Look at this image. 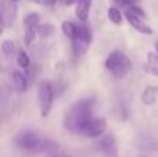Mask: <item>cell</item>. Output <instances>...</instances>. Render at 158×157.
Masks as SVG:
<instances>
[{
	"label": "cell",
	"mask_w": 158,
	"mask_h": 157,
	"mask_svg": "<svg viewBox=\"0 0 158 157\" xmlns=\"http://www.w3.org/2000/svg\"><path fill=\"white\" fill-rule=\"evenodd\" d=\"M147 64L150 66H158V53H148L147 54Z\"/></svg>",
	"instance_id": "obj_23"
},
{
	"label": "cell",
	"mask_w": 158,
	"mask_h": 157,
	"mask_svg": "<svg viewBox=\"0 0 158 157\" xmlns=\"http://www.w3.org/2000/svg\"><path fill=\"white\" fill-rule=\"evenodd\" d=\"M54 88L49 81H42L38 86V97L39 107H40V116L47 117L54 103Z\"/></svg>",
	"instance_id": "obj_3"
},
{
	"label": "cell",
	"mask_w": 158,
	"mask_h": 157,
	"mask_svg": "<svg viewBox=\"0 0 158 157\" xmlns=\"http://www.w3.org/2000/svg\"><path fill=\"white\" fill-rule=\"evenodd\" d=\"M36 35H38V28H32V27H25L24 29V42L27 46H31L33 40H35Z\"/></svg>",
	"instance_id": "obj_19"
},
{
	"label": "cell",
	"mask_w": 158,
	"mask_h": 157,
	"mask_svg": "<svg viewBox=\"0 0 158 157\" xmlns=\"http://www.w3.org/2000/svg\"><path fill=\"white\" fill-rule=\"evenodd\" d=\"M79 43L85 45V46H89L93 40V31L90 27H87L86 24H81L78 25V33H77V39ZM74 42V40H72Z\"/></svg>",
	"instance_id": "obj_10"
},
{
	"label": "cell",
	"mask_w": 158,
	"mask_h": 157,
	"mask_svg": "<svg viewBox=\"0 0 158 157\" xmlns=\"http://www.w3.org/2000/svg\"><path fill=\"white\" fill-rule=\"evenodd\" d=\"M125 18L128 19V22L137 31V32L143 33V35H153V29H151L146 22H143L142 17L137 15V14H135L133 11H131V10L126 8L125 10Z\"/></svg>",
	"instance_id": "obj_8"
},
{
	"label": "cell",
	"mask_w": 158,
	"mask_h": 157,
	"mask_svg": "<svg viewBox=\"0 0 158 157\" xmlns=\"http://www.w3.org/2000/svg\"><path fill=\"white\" fill-rule=\"evenodd\" d=\"M0 14H2V25L3 29L11 27L17 15V6L11 0H2L0 6Z\"/></svg>",
	"instance_id": "obj_7"
},
{
	"label": "cell",
	"mask_w": 158,
	"mask_h": 157,
	"mask_svg": "<svg viewBox=\"0 0 158 157\" xmlns=\"http://www.w3.org/2000/svg\"><path fill=\"white\" fill-rule=\"evenodd\" d=\"M61 31L63 33L71 40H75L77 39V33H78V27L74 24L72 21H63L61 24Z\"/></svg>",
	"instance_id": "obj_15"
},
{
	"label": "cell",
	"mask_w": 158,
	"mask_h": 157,
	"mask_svg": "<svg viewBox=\"0 0 158 157\" xmlns=\"http://www.w3.org/2000/svg\"><path fill=\"white\" fill-rule=\"evenodd\" d=\"M58 149H60V146H58L57 142L52 141V139H42V143L40 146H39V152L38 153H44V155H57Z\"/></svg>",
	"instance_id": "obj_14"
},
{
	"label": "cell",
	"mask_w": 158,
	"mask_h": 157,
	"mask_svg": "<svg viewBox=\"0 0 158 157\" xmlns=\"http://www.w3.org/2000/svg\"><path fill=\"white\" fill-rule=\"evenodd\" d=\"M92 2L93 0H79L78 4L75 6V15H77L78 19H81L82 22H86L87 17H89Z\"/></svg>",
	"instance_id": "obj_12"
},
{
	"label": "cell",
	"mask_w": 158,
	"mask_h": 157,
	"mask_svg": "<svg viewBox=\"0 0 158 157\" xmlns=\"http://www.w3.org/2000/svg\"><path fill=\"white\" fill-rule=\"evenodd\" d=\"M156 52L158 53V42H157V43H156Z\"/></svg>",
	"instance_id": "obj_29"
},
{
	"label": "cell",
	"mask_w": 158,
	"mask_h": 157,
	"mask_svg": "<svg viewBox=\"0 0 158 157\" xmlns=\"http://www.w3.org/2000/svg\"><path fill=\"white\" fill-rule=\"evenodd\" d=\"M50 157H67V156H61V155H53V156H50Z\"/></svg>",
	"instance_id": "obj_28"
},
{
	"label": "cell",
	"mask_w": 158,
	"mask_h": 157,
	"mask_svg": "<svg viewBox=\"0 0 158 157\" xmlns=\"http://www.w3.org/2000/svg\"><path fill=\"white\" fill-rule=\"evenodd\" d=\"M54 33V27L50 24H40L38 27V35L40 38H49L50 35Z\"/></svg>",
	"instance_id": "obj_21"
},
{
	"label": "cell",
	"mask_w": 158,
	"mask_h": 157,
	"mask_svg": "<svg viewBox=\"0 0 158 157\" xmlns=\"http://www.w3.org/2000/svg\"><path fill=\"white\" fill-rule=\"evenodd\" d=\"M17 64L19 67H22L24 70H28L31 66V60H29V56L24 52V50H19L18 56H17Z\"/></svg>",
	"instance_id": "obj_20"
},
{
	"label": "cell",
	"mask_w": 158,
	"mask_h": 157,
	"mask_svg": "<svg viewBox=\"0 0 158 157\" xmlns=\"http://www.w3.org/2000/svg\"><path fill=\"white\" fill-rule=\"evenodd\" d=\"M112 113H114L115 118L119 120V121H125V120H128V117H129V110L123 102L117 103V104L114 106V108H112Z\"/></svg>",
	"instance_id": "obj_16"
},
{
	"label": "cell",
	"mask_w": 158,
	"mask_h": 157,
	"mask_svg": "<svg viewBox=\"0 0 158 157\" xmlns=\"http://www.w3.org/2000/svg\"><path fill=\"white\" fill-rule=\"evenodd\" d=\"M33 2L40 6H44V7H53L57 3V0H33Z\"/></svg>",
	"instance_id": "obj_25"
},
{
	"label": "cell",
	"mask_w": 158,
	"mask_h": 157,
	"mask_svg": "<svg viewBox=\"0 0 158 157\" xmlns=\"http://www.w3.org/2000/svg\"><path fill=\"white\" fill-rule=\"evenodd\" d=\"M93 107H94V99L92 97L78 100L67 111L64 127L71 132L81 135L83 128L93 120Z\"/></svg>",
	"instance_id": "obj_1"
},
{
	"label": "cell",
	"mask_w": 158,
	"mask_h": 157,
	"mask_svg": "<svg viewBox=\"0 0 158 157\" xmlns=\"http://www.w3.org/2000/svg\"><path fill=\"white\" fill-rule=\"evenodd\" d=\"M15 145L19 147V149L25 150L28 153H35L38 155L39 152V146L42 143V138L33 131H21L18 135L14 139Z\"/></svg>",
	"instance_id": "obj_4"
},
{
	"label": "cell",
	"mask_w": 158,
	"mask_h": 157,
	"mask_svg": "<svg viewBox=\"0 0 158 157\" xmlns=\"http://www.w3.org/2000/svg\"><path fill=\"white\" fill-rule=\"evenodd\" d=\"M144 71L151 75H158V66H150V64H144Z\"/></svg>",
	"instance_id": "obj_24"
},
{
	"label": "cell",
	"mask_w": 158,
	"mask_h": 157,
	"mask_svg": "<svg viewBox=\"0 0 158 157\" xmlns=\"http://www.w3.org/2000/svg\"><path fill=\"white\" fill-rule=\"evenodd\" d=\"M2 53L6 57H10L14 53V42L11 39H4L2 42Z\"/></svg>",
	"instance_id": "obj_22"
},
{
	"label": "cell",
	"mask_w": 158,
	"mask_h": 157,
	"mask_svg": "<svg viewBox=\"0 0 158 157\" xmlns=\"http://www.w3.org/2000/svg\"><path fill=\"white\" fill-rule=\"evenodd\" d=\"M107 129V120L103 117H98V118H93L86 127L83 128L81 135L86 136V138H97L101 136Z\"/></svg>",
	"instance_id": "obj_6"
},
{
	"label": "cell",
	"mask_w": 158,
	"mask_h": 157,
	"mask_svg": "<svg viewBox=\"0 0 158 157\" xmlns=\"http://www.w3.org/2000/svg\"><path fill=\"white\" fill-rule=\"evenodd\" d=\"M107 17H108V19L112 22V24L115 25H121L122 24V13H121V10L118 7H110L108 10H107Z\"/></svg>",
	"instance_id": "obj_17"
},
{
	"label": "cell",
	"mask_w": 158,
	"mask_h": 157,
	"mask_svg": "<svg viewBox=\"0 0 158 157\" xmlns=\"http://www.w3.org/2000/svg\"><path fill=\"white\" fill-rule=\"evenodd\" d=\"M158 100V86H147L142 93V102L146 106H153Z\"/></svg>",
	"instance_id": "obj_13"
},
{
	"label": "cell",
	"mask_w": 158,
	"mask_h": 157,
	"mask_svg": "<svg viewBox=\"0 0 158 157\" xmlns=\"http://www.w3.org/2000/svg\"><path fill=\"white\" fill-rule=\"evenodd\" d=\"M106 68L117 79H121V78H125L129 74V71L132 68V63L123 52L114 50L106 58Z\"/></svg>",
	"instance_id": "obj_2"
},
{
	"label": "cell",
	"mask_w": 158,
	"mask_h": 157,
	"mask_svg": "<svg viewBox=\"0 0 158 157\" xmlns=\"http://www.w3.org/2000/svg\"><path fill=\"white\" fill-rule=\"evenodd\" d=\"M39 22H40V17L36 13H29L28 15H25L24 18V27H32V28H38Z\"/></svg>",
	"instance_id": "obj_18"
},
{
	"label": "cell",
	"mask_w": 158,
	"mask_h": 157,
	"mask_svg": "<svg viewBox=\"0 0 158 157\" xmlns=\"http://www.w3.org/2000/svg\"><path fill=\"white\" fill-rule=\"evenodd\" d=\"M11 81H13V86L15 92L18 93H24L28 89V78L25 77L22 72L19 71H13L11 72Z\"/></svg>",
	"instance_id": "obj_11"
},
{
	"label": "cell",
	"mask_w": 158,
	"mask_h": 157,
	"mask_svg": "<svg viewBox=\"0 0 158 157\" xmlns=\"http://www.w3.org/2000/svg\"><path fill=\"white\" fill-rule=\"evenodd\" d=\"M137 149L144 153H154L158 152V141L153 135L148 134H140L136 139Z\"/></svg>",
	"instance_id": "obj_9"
},
{
	"label": "cell",
	"mask_w": 158,
	"mask_h": 157,
	"mask_svg": "<svg viewBox=\"0 0 158 157\" xmlns=\"http://www.w3.org/2000/svg\"><path fill=\"white\" fill-rule=\"evenodd\" d=\"M78 2H79V0H64V4H65V6H72V4L77 6Z\"/></svg>",
	"instance_id": "obj_26"
},
{
	"label": "cell",
	"mask_w": 158,
	"mask_h": 157,
	"mask_svg": "<svg viewBox=\"0 0 158 157\" xmlns=\"http://www.w3.org/2000/svg\"><path fill=\"white\" fill-rule=\"evenodd\" d=\"M97 147L103 157H119L117 139L112 134H107V135L101 136V139L97 143Z\"/></svg>",
	"instance_id": "obj_5"
},
{
	"label": "cell",
	"mask_w": 158,
	"mask_h": 157,
	"mask_svg": "<svg viewBox=\"0 0 158 157\" xmlns=\"http://www.w3.org/2000/svg\"><path fill=\"white\" fill-rule=\"evenodd\" d=\"M128 2H129V4H131V6H135L136 3H139L140 0H128Z\"/></svg>",
	"instance_id": "obj_27"
}]
</instances>
